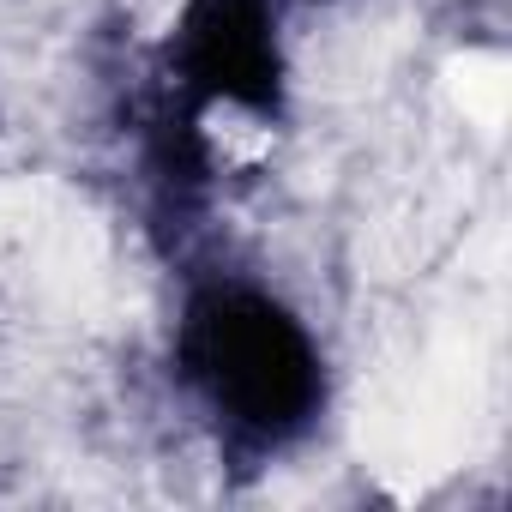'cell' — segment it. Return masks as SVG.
Segmentation results:
<instances>
[{
  "mask_svg": "<svg viewBox=\"0 0 512 512\" xmlns=\"http://www.w3.org/2000/svg\"><path fill=\"white\" fill-rule=\"evenodd\" d=\"M181 362L247 434H296L320 404V356L308 332L253 290H205L187 308Z\"/></svg>",
  "mask_w": 512,
  "mask_h": 512,
  "instance_id": "cell-1",
  "label": "cell"
},
{
  "mask_svg": "<svg viewBox=\"0 0 512 512\" xmlns=\"http://www.w3.org/2000/svg\"><path fill=\"white\" fill-rule=\"evenodd\" d=\"M181 79L211 103L278 109V37L260 0H187L181 19Z\"/></svg>",
  "mask_w": 512,
  "mask_h": 512,
  "instance_id": "cell-2",
  "label": "cell"
}]
</instances>
